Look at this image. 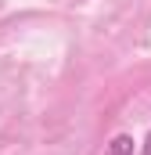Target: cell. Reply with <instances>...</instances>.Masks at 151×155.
<instances>
[{
	"label": "cell",
	"instance_id": "1",
	"mask_svg": "<svg viewBox=\"0 0 151 155\" xmlns=\"http://www.w3.org/2000/svg\"><path fill=\"white\" fill-rule=\"evenodd\" d=\"M133 148H137V141L130 134H115L112 141L104 144V155H133Z\"/></svg>",
	"mask_w": 151,
	"mask_h": 155
},
{
	"label": "cell",
	"instance_id": "2",
	"mask_svg": "<svg viewBox=\"0 0 151 155\" xmlns=\"http://www.w3.org/2000/svg\"><path fill=\"white\" fill-rule=\"evenodd\" d=\"M144 155H151V134L144 137Z\"/></svg>",
	"mask_w": 151,
	"mask_h": 155
}]
</instances>
